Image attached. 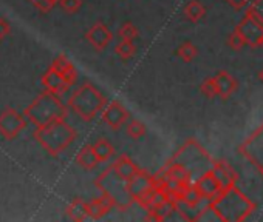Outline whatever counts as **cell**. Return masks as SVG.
Instances as JSON below:
<instances>
[{
  "mask_svg": "<svg viewBox=\"0 0 263 222\" xmlns=\"http://www.w3.org/2000/svg\"><path fill=\"white\" fill-rule=\"evenodd\" d=\"M209 208L217 220L243 222L254 213L255 204L237 187V184L224 188L217 197L209 201Z\"/></svg>",
  "mask_w": 263,
  "mask_h": 222,
  "instance_id": "1",
  "label": "cell"
},
{
  "mask_svg": "<svg viewBox=\"0 0 263 222\" xmlns=\"http://www.w3.org/2000/svg\"><path fill=\"white\" fill-rule=\"evenodd\" d=\"M78 138V131L67 124L65 119H56L44 127H37L34 131V139L37 144L50 154L59 156L64 153Z\"/></svg>",
  "mask_w": 263,
  "mask_h": 222,
  "instance_id": "2",
  "label": "cell"
},
{
  "mask_svg": "<svg viewBox=\"0 0 263 222\" xmlns=\"http://www.w3.org/2000/svg\"><path fill=\"white\" fill-rule=\"evenodd\" d=\"M169 161L171 162H175V164H180L181 167H184L189 171L194 184L204 173H208L214 167V164H215V161L212 159V156L204 150V147L195 138H189L172 154V158Z\"/></svg>",
  "mask_w": 263,
  "mask_h": 222,
  "instance_id": "3",
  "label": "cell"
},
{
  "mask_svg": "<svg viewBox=\"0 0 263 222\" xmlns=\"http://www.w3.org/2000/svg\"><path fill=\"white\" fill-rule=\"evenodd\" d=\"M24 116L36 127H44L56 119H67L68 108L61 97L51 91L41 93L24 111Z\"/></svg>",
  "mask_w": 263,
  "mask_h": 222,
  "instance_id": "4",
  "label": "cell"
},
{
  "mask_svg": "<svg viewBox=\"0 0 263 222\" xmlns=\"http://www.w3.org/2000/svg\"><path fill=\"white\" fill-rule=\"evenodd\" d=\"M108 103L107 97L90 82L82 83L68 99V106L84 121L91 122Z\"/></svg>",
  "mask_w": 263,
  "mask_h": 222,
  "instance_id": "5",
  "label": "cell"
},
{
  "mask_svg": "<svg viewBox=\"0 0 263 222\" xmlns=\"http://www.w3.org/2000/svg\"><path fill=\"white\" fill-rule=\"evenodd\" d=\"M95 187L105 194L118 210L125 211L132 207V204L135 202V199L132 197L130 190H128V182L124 181L115 168L110 165L105 168L96 179H95Z\"/></svg>",
  "mask_w": 263,
  "mask_h": 222,
  "instance_id": "6",
  "label": "cell"
},
{
  "mask_svg": "<svg viewBox=\"0 0 263 222\" xmlns=\"http://www.w3.org/2000/svg\"><path fill=\"white\" fill-rule=\"evenodd\" d=\"M238 153L263 174V124L240 144Z\"/></svg>",
  "mask_w": 263,
  "mask_h": 222,
  "instance_id": "7",
  "label": "cell"
},
{
  "mask_svg": "<svg viewBox=\"0 0 263 222\" xmlns=\"http://www.w3.org/2000/svg\"><path fill=\"white\" fill-rule=\"evenodd\" d=\"M235 30L243 36L246 47L263 48V25L249 11H246L243 19L237 24Z\"/></svg>",
  "mask_w": 263,
  "mask_h": 222,
  "instance_id": "8",
  "label": "cell"
},
{
  "mask_svg": "<svg viewBox=\"0 0 263 222\" xmlns=\"http://www.w3.org/2000/svg\"><path fill=\"white\" fill-rule=\"evenodd\" d=\"M25 128H27V119L17 109L8 108L0 113V136L4 139L13 141Z\"/></svg>",
  "mask_w": 263,
  "mask_h": 222,
  "instance_id": "9",
  "label": "cell"
},
{
  "mask_svg": "<svg viewBox=\"0 0 263 222\" xmlns=\"http://www.w3.org/2000/svg\"><path fill=\"white\" fill-rule=\"evenodd\" d=\"M128 109L118 100H110L102 109V121L108 125L110 130L118 131L128 121Z\"/></svg>",
  "mask_w": 263,
  "mask_h": 222,
  "instance_id": "10",
  "label": "cell"
},
{
  "mask_svg": "<svg viewBox=\"0 0 263 222\" xmlns=\"http://www.w3.org/2000/svg\"><path fill=\"white\" fill-rule=\"evenodd\" d=\"M157 187V179L155 176L149 174L144 170H140L134 177L128 181V190L132 197L135 202H140L144 196H147L154 188Z\"/></svg>",
  "mask_w": 263,
  "mask_h": 222,
  "instance_id": "11",
  "label": "cell"
},
{
  "mask_svg": "<svg viewBox=\"0 0 263 222\" xmlns=\"http://www.w3.org/2000/svg\"><path fill=\"white\" fill-rule=\"evenodd\" d=\"M194 190L198 193V196L200 197H203V199H208V201H212L214 197H217L224 188H223V185H221V182L217 179V176H215V173L212 171V168L208 171V173H204L200 179H197L195 181V184H194Z\"/></svg>",
  "mask_w": 263,
  "mask_h": 222,
  "instance_id": "12",
  "label": "cell"
},
{
  "mask_svg": "<svg viewBox=\"0 0 263 222\" xmlns=\"http://www.w3.org/2000/svg\"><path fill=\"white\" fill-rule=\"evenodd\" d=\"M87 42L96 50V51H104L108 43L113 39V33L108 30V27L102 22H96L95 25L90 27V30L85 33Z\"/></svg>",
  "mask_w": 263,
  "mask_h": 222,
  "instance_id": "13",
  "label": "cell"
},
{
  "mask_svg": "<svg viewBox=\"0 0 263 222\" xmlns=\"http://www.w3.org/2000/svg\"><path fill=\"white\" fill-rule=\"evenodd\" d=\"M214 80H215V86H217V94L223 100L229 99L238 88L237 79L229 71H224V70L218 71L214 76Z\"/></svg>",
  "mask_w": 263,
  "mask_h": 222,
  "instance_id": "14",
  "label": "cell"
},
{
  "mask_svg": "<svg viewBox=\"0 0 263 222\" xmlns=\"http://www.w3.org/2000/svg\"><path fill=\"white\" fill-rule=\"evenodd\" d=\"M42 85L47 91H51L58 96L64 94L70 86L67 85V82L64 80L62 74L53 66L50 65V68L47 70V73L42 76Z\"/></svg>",
  "mask_w": 263,
  "mask_h": 222,
  "instance_id": "15",
  "label": "cell"
},
{
  "mask_svg": "<svg viewBox=\"0 0 263 222\" xmlns=\"http://www.w3.org/2000/svg\"><path fill=\"white\" fill-rule=\"evenodd\" d=\"M212 171L215 173L217 179L221 182L223 188H228V187L237 184V181H238V174L234 171V168L229 165L228 161H215Z\"/></svg>",
  "mask_w": 263,
  "mask_h": 222,
  "instance_id": "16",
  "label": "cell"
},
{
  "mask_svg": "<svg viewBox=\"0 0 263 222\" xmlns=\"http://www.w3.org/2000/svg\"><path fill=\"white\" fill-rule=\"evenodd\" d=\"M51 65L62 74V77H64V80L67 82L68 86H73L76 83V80H78V71H76L74 65L67 59V56H64V54L58 56L53 60Z\"/></svg>",
  "mask_w": 263,
  "mask_h": 222,
  "instance_id": "17",
  "label": "cell"
},
{
  "mask_svg": "<svg viewBox=\"0 0 263 222\" xmlns=\"http://www.w3.org/2000/svg\"><path fill=\"white\" fill-rule=\"evenodd\" d=\"M111 167H113L115 171H116L124 181H127V182L140 171L138 165H137L134 161H132L127 154H121V156L111 164Z\"/></svg>",
  "mask_w": 263,
  "mask_h": 222,
  "instance_id": "18",
  "label": "cell"
},
{
  "mask_svg": "<svg viewBox=\"0 0 263 222\" xmlns=\"http://www.w3.org/2000/svg\"><path fill=\"white\" fill-rule=\"evenodd\" d=\"M113 207L115 204L105 194H102L101 197H96L88 202V214L91 219H101L105 214H108Z\"/></svg>",
  "mask_w": 263,
  "mask_h": 222,
  "instance_id": "19",
  "label": "cell"
},
{
  "mask_svg": "<svg viewBox=\"0 0 263 222\" xmlns=\"http://www.w3.org/2000/svg\"><path fill=\"white\" fill-rule=\"evenodd\" d=\"M178 213V207H177V201L175 199H169L164 204H161L160 207L147 211L146 219L147 220H167L172 214Z\"/></svg>",
  "mask_w": 263,
  "mask_h": 222,
  "instance_id": "20",
  "label": "cell"
},
{
  "mask_svg": "<svg viewBox=\"0 0 263 222\" xmlns=\"http://www.w3.org/2000/svg\"><path fill=\"white\" fill-rule=\"evenodd\" d=\"M76 164H78L79 167H82L84 170H87V171H91V170H95V168L98 167L99 159H98V156L95 154L91 145H84V147L79 150V153L76 154Z\"/></svg>",
  "mask_w": 263,
  "mask_h": 222,
  "instance_id": "21",
  "label": "cell"
},
{
  "mask_svg": "<svg viewBox=\"0 0 263 222\" xmlns=\"http://www.w3.org/2000/svg\"><path fill=\"white\" fill-rule=\"evenodd\" d=\"M67 216L71 219V220H76V222H82L85 220L87 217H90L88 214V202L76 197L68 207H67Z\"/></svg>",
  "mask_w": 263,
  "mask_h": 222,
  "instance_id": "22",
  "label": "cell"
},
{
  "mask_svg": "<svg viewBox=\"0 0 263 222\" xmlns=\"http://www.w3.org/2000/svg\"><path fill=\"white\" fill-rule=\"evenodd\" d=\"M204 16H206V8L200 0H191L184 7V17L192 24H198Z\"/></svg>",
  "mask_w": 263,
  "mask_h": 222,
  "instance_id": "23",
  "label": "cell"
},
{
  "mask_svg": "<svg viewBox=\"0 0 263 222\" xmlns=\"http://www.w3.org/2000/svg\"><path fill=\"white\" fill-rule=\"evenodd\" d=\"M91 147H93V151H95V154L98 156L99 162H107V161L115 154V147H113L105 138L98 139Z\"/></svg>",
  "mask_w": 263,
  "mask_h": 222,
  "instance_id": "24",
  "label": "cell"
},
{
  "mask_svg": "<svg viewBox=\"0 0 263 222\" xmlns=\"http://www.w3.org/2000/svg\"><path fill=\"white\" fill-rule=\"evenodd\" d=\"M115 53L121 57V60H130L137 53V47L134 43V40H127V39H121V42L115 47Z\"/></svg>",
  "mask_w": 263,
  "mask_h": 222,
  "instance_id": "25",
  "label": "cell"
},
{
  "mask_svg": "<svg viewBox=\"0 0 263 222\" xmlns=\"http://www.w3.org/2000/svg\"><path fill=\"white\" fill-rule=\"evenodd\" d=\"M197 54H198V48L191 42V40H186V42H183L178 48H177V51H175V56L177 57H180L183 62H192L195 57H197Z\"/></svg>",
  "mask_w": 263,
  "mask_h": 222,
  "instance_id": "26",
  "label": "cell"
},
{
  "mask_svg": "<svg viewBox=\"0 0 263 222\" xmlns=\"http://www.w3.org/2000/svg\"><path fill=\"white\" fill-rule=\"evenodd\" d=\"M146 133H147V128H146L144 122H141L140 119H132L127 124V135L134 141H138V139L144 138Z\"/></svg>",
  "mask_w": 263,
  "mask_h": 222,
  "instance_id": "27",
  "label": "cell"
},
{
  "mask_svg": "<svg viewBox=\"0 0 263 222\" xmlns=\"http://www.w3.org/2000/svg\"><path fill=\"white\" fill-rule=\"evenodd\" d=\"M138 34H140L138 28H137L134 24H132V22L122 24L121 28H119V31H118L119 39H127V40H134V39H137Z\"/></svg>",
  "mask_w": 263,
  "mask_h": 222,
  "instance_id": "28",
  "label": "cell"
},
{
  "mask_svg": "<svg viewBox=\"0 0 263 222\" xmlns=\"http://www.w3.org/2000/svg\"><path fill=\"white\" fill-rule=\"evenodd\" d=\"M200 91H201V93H203V96H204V97H208V99H214V97H217V96H218V94H217V86H215L214 76H212V77L204 79V82L200 85Z\"/></svg>",
  "mask_w": 263,
  "mask_h": 222,
  "instance_id": "29",
  "label": "cell"
},
{
  "mask_svg": "<svg viewBox=\"0 0 263 222\" xmlns=\"http://www.w3.org/2000/svg\"><path fill=\"white\" fill-rule=\"evenodd\" d=\"M228 45H229V48H232L234 51H240L241 48L246 47V42H245L243 36L234 28V31H232V33L229 34V37H228Z\"/></svg>",
  "mask_w": 263,
  "mask_h": 222,
  "instance_id": "30",
  "label": "cell"
},
{
  "mask_svg": "<svg viewBox=\"0 0 263 222\" xmlns=\"http://www.w3.org/2000/svg\"><path fill=\"white\" fill-rule=\"evenodd\" d=\"M61 8L68 13V14H74L81 10L82 7V0H59Z\"/></svg>",
  "mask_w": 263,
  "mask_h": 222,
  "instance_id": "31",
  "label": "cell"
},
{
  "mask_svg": "<svg viewBox=\"0 0 263 222\" xmlns=\"http://www.w3.org/2000/svg\"><path fill=\"white\" fill-rule=\"evenodd\" d=\"M30 2L41 13H48L53 10V7L59 2V0H30Z\"/></svg>",
  "mask_w": 263,
  "mask_h": 222,
  "instance_id": "32",
  "label": "cell"
},
{
  "mask_svg": "<svg viewBox=\"0 0 263 222\" xmlns=\"http://www.w3.org/2000/svg\"><path fill=\"white\" fill-rule=\"evenodd\" d=\"M248 11L263 25V0H254V2H251Z\"/></svg>",
  "mask_w": 263,
  "mask_h": 222,
  "instance_id": "33",
  "label": "cell"
},
{
  "mask_svg": "<svg viewBox=\"0 0 263 222\" xmlns=\"http://www.w3.org/2000/svg\"><path fill=\"white\" fill-rule=\"evenodd\" d=\"M11 33V25L7 19L0 17V40H4Z\"/></svg>",
  "mask_w": 263,
  "mask_h": 222,
  "instance_id": "34",
  "label": "cell"
},
{
  "mask_svg": "<svg viewBox=\"0 0 263 222\" xmlns=\"http://www.w3.org/2000/svg\"><path fill=\"white\" fill-rule=\"evenodd\" d=\"M226 4H229L235 11H241L243 8H246L249 5L251 0H224Z\"/></svg>",
  "mask_w": 263,
  "mask_h": 222,
  "instance_id": "35",
  "label": "cell"
},
{
  "mask_svg": "<svg viewBox=\"0 0 263 222\" xmlns=\"http://www.w3.org/2000/svg\"><path fill=\"white\" fill-rule=\"evenodd\" d=\"M258 80H260V82L263 83V68H261V70L258 71Z\"/></svg>",
  "mask_w": 263,
  "mask_h": 222,
  "instance_id": "36",
  "label": "cell"
}]
</instances>
